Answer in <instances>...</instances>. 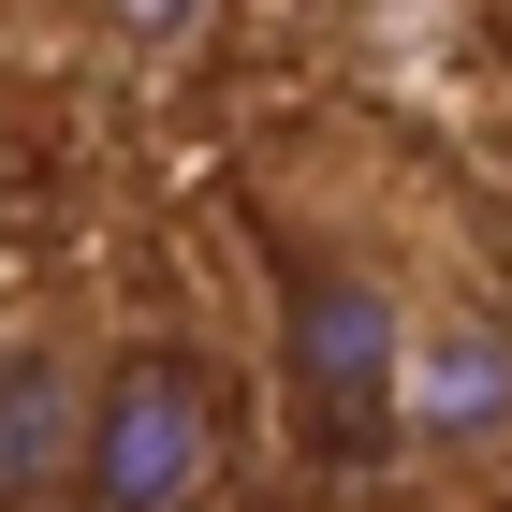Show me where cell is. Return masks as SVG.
<instances>
[{"instance_id": "277c9868", "label": "cell", "mask_w": 512, "mask_h": 512, "mask_svg": "<svg viewBox=\"0 0 512 512\" xmlns=\"http://www.w3.org/2000/svg\"><path fill=\"white\" fill-rule=\"evenodd\" d=\"M88 322L15 308L0 322V512H59L74 498V439H88Z\"/></svg>"}, {"instance_id": "5b68a950", "label": "cell", "mask_w": 512, "mask_h": 512, "mask_svg": "<svg viewBox=\"0 0 512 512\" xmlns=\"http://www.w3.org/2000/svg\"><path fill=\"white\" fill-rule=\"evenodd\" d=\"M0 205H15V147H0Z\"/></svg>"}, {"instance_id": "7a4b0ae2", "label": "cell", "mask_w": 512, "mask_h": 512, "mask_svg": "<svg viewBox=\"0 0 512 512\" xmlns=\"http://www.w3.org/2000/svg\"><path fill=\"white\" fill-rule=\"evenodd\" d=\"M235 469V410L191 337H118L88 366V439H74V512H205Z\"/></svg>"}, {"instance_id": "6da1fadb", "label": "cell", "mask_w": 512, "mask_h": 512, "mask_svg": "<svg viewBox=\"0 0 512 512\" xmlns=\"http://www.w3.org/2000/svg\"><path fill=\"white\" fill-rule=\"evenodd\" d=\"M395 337H410V278L366 249H278V395L293 439L337 469H395Z\"/></svg>"}, {"instance_id": "3957f363", "label": "cell", "mask_w": 512, "mask_h": 512, "mask_svg": "<svg viewBox=\"0 0 512 512\" xmlns=\"http://www.w3.org/2000/svg\"><path fill=\"white\" fill-rule=\"evenodd\" d=\"M483 454H512V293H483V278H410L395 469H483Z\"/></svg>"}]
</instances>
